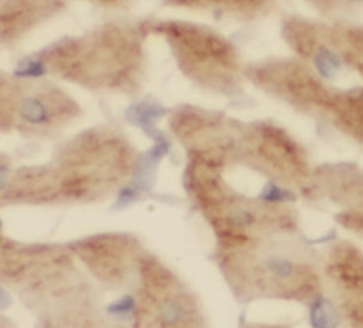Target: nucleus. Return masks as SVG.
<instances>
[{
  "label": "nucleus",
  "mask_w": 363,
  "mask_h": 328,
  "mask_svg": "<svg viewBox=\"0 0 363 328\" xmlns=\"http://www.w3.org/2000/svg\"><path fill=\"white\" fill-rule=\"evenodd\" d=\"M79 277L72 256L53 246H30L0 234V283L47 294L72 290Z\"/></svg>",
  "instance_id": "f257e3e1"
},
{
  "label": "nucleus",
  "mask_w": 363,
  "mask_h": 328,
  "mask_svg": "<svg viewBox=\"0 0 363 328\" xmlns=\"http://www.w3.org/2000/svg\"><path fill=\"white\" fill-rule=\"evenodd\" d=\"M78 114L61 90L16 83L0 73V133L47 134Z\"/></svg>",
  "instance_id": "f03ea898"
},
{
  "label": "nucleus",
  "mask_w": 363,
  "mask_h": 328,
  "mask_svg": "<svg viewBox=\"0 0 363 328\" xmlns=\"http://www.w3.org/2000/svg\"><path fill=\"white\" fill-rule=\"evenodd\" d=\"M55 0H4L0 2V44L11 43L28 31L44 14L53 10Z\"/></svg>",
  "instance_id": "7ed1b4c3"
},
{
  "label": "nucleus",
  "mask_w": 363,
  "mask_h": 328,
  "mask_svg": "<svg viewBox=\"0 0 363 328\" xmlns=\"http://www.w3.org/2000/svg\"><path fill=\"white\" fill-rule=\"evenodd\" d=\"M311 321L313 328H335L338 324V317L331 307L318 302L312 310Z\"/></svg>",
  "instance_id": "20e7f679"
},
{
  "label": "nucleus",
  "mask_w": 363,
  "mask_h": 328,
  "mask_svg": "<svg viewBox=\"0 0 363 328\" xmlns=\"http://www.w3.org/2000/svg\"><path fill=\"white\" fill-rule=\"evenodd\" d=\"M315 64H317L318 70L326 77L333 75V73L338 69V65H340V62H338V60H337V56L333 52L326 50V48H321L320 53L317 55Z\"/></svg>",
  "instance_id": "39448f33"
},
{
  "label": "nucleus",
  "mask_w": 363,
  "mask_h": 328,
  "mask_svg": "<svg viewBox=\"0 0 363 328\" xmlns=\"http://www.w3.org/2000/svg\"><path fill=\"white\" fill-rule=\"evenodd\" d=\"M106 2H113V0H106Z\"/></svg>",
  "instance_id": "423d86ee"
},
{
  "label": "nucleus",
  "mask_w": 363,
  "mask_h": 328,
  "mask_svg": "<svg viewBox=\"0 0 363 328\" xmlns=\"http://www.w3.org/2000/svg\"><path fill=\"white\" fill-rule=\"evenodd\" d=\"M0 328H5V327H4V325H2V324H0Z\"/></svg>",
  "instance_id": "0eeeda50"
}]
</instances>
